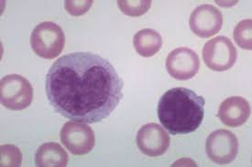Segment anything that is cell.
<instances>
[{"label":"cell","instance_id":"8","mask_svg":"<svg viewBox=\"0 0 252 167\" xmlns=\"http://www.w3.org/2000/svg\"><path fill=\"white\" fill-rule=\"evenodd\" d=\"M199 68L198 55L188 48H175L166 60L167 72L175 80L192 79L198 72Z\"/></svg>","mask_w":252,"mask_h":167},{"label":"cell","instance_id":"4","mask_svg":"<svg viewBox=\"0 0 252 167\" xmlns=\"http://www.w3.org/2000/svg\"><path fill=\"white\" fill-rule=\"evenodd\" d=\"M0 99L2 105L11 111L25 110L33 100V88L20 75H7L0 82Z\"/></svg>","mask_w":252,"mask_h":167},{"label":"cell","instance_id":"16","mask_svg":"<svg viewBox=\"0 0 252 167\" xmlns=\"http://www.w3.org/2000/svg\"><path fill=\"white\" fill-rule=\"evenodd\" d=\"M0 166L5 167H19L22 162L20 149L13 144H5L0 147Z\"/></svg>","mask_w":252,"mask_h":167},{"label":"cell","instance_id":"11","mask_svg":"<svg viewBox=\"0 0 252 167\" xmlns=\"http://www.w3.org/2000/svg\"><path fill=\"white\" fill-rule=\"evenodd\" d=\"M251 115L249 101L239 96H233L224 100L219 107L218 116L229 127H239L244 124Z\"/></svg>","mask_w":252,"mask_h":167},{"label":"cell","instance_id":"5","mask_svg":"<svg viewBox=\"0 0 252 167\" xmlns=\"http://www.w3.org/2000/svg\"><path fill=\"white\" fill-rule=\"evenodd\" d=\"M238 52L232 41L219 36L207 41L203 48V60L214 72H226L234 66Z\"/></svg>","mask_w":252,"mask_h":167},{"label":"cell","instance_id":"3","mask_svg":"<svg viewBox=\"0 0 252 167\" xmlns=\"http://www.w3.org/2000/svg\"><path fill=\"white\" fill-rule=\"evenodd\" d=\"M31 44L34 52L45 60H53L63 50L65 36L63 28L51 21L36 26L32 33Z\"/></svg>","mask_w":252,"mask_h":167},{"label":"cell","instance_id":"12","mask_svg":"<svg viewBox=\"0 0 252 167\" xmlns=\"http://www.w3.org/2000/svg\"><path fill=\"white\" fill-rule=\"evenodd\" d=\"M68 160L65 150L59 143L52 142L40 145L35 155V163L38 167H64Z\"/></svg>","mask_w":252,"mask_h":167},{"label":"cell","instance_id":"15","mask_svg":"<svg viewBox=\"0 0 252 167\" xmlns=\"http://www.w3.org/2000/svg\"><path fill=\"white\" fill-rule=\"evenodd\" d=\"M118 6L122 13L129 17H140L147 13L152 7L151 0H139V1H128L120 0L118 1Z\"/></svg>","mask_w":252,"mask_h":167},{"label":"cell","instance_id":"2","mask_svg":"<svg viewBox=\"0 0 252 167\" xmlns=\"http://www.w3.org/2000/svg\"><path fill=\"white\" fill-rule=\"evenodd\" d=\"M206 100L186 88L167 91L158 103V117L163 128L173 135L191 134L202 124Z\"/></svg>","mask_w":252,"mask_h":167},{"label":"cell","instance_id":"10","mask_svg":"<svg viewBox=\"0 0 252 167\" xmlns=\"http://www.w3.org/2000/svg\"><path fill=\"white\" fill-rule=\"evenodd\" d=\"M190 28L200 38H210L219 33L223 25V16L217 7L202 5L196 7L190 17Z\"/></svg>","mask_w":252,"mask_h":167},{"label":"cell","instance_id":"1","mask_svg":"<svg viewBox=\"0 0 252 167\" xmlns=\"http://www.w3.org/2000/svg\"><path fill=\"white\" fill-rule=\"evenodd\" d=\"M46 96L64 118L82 123L106 119L123 98V80L109 60L90 52L61 57L46 76Z\"/></svg>","mask_w":252,"mask_h":167},{"label":"cell","instance_id":"7","mask_svg":"<svg viewBox=\"0 0 252 167\" xmlns=\"http://www.w3.org/2000/svg\"><path fill=\"white\" fill-rule=\"evenodd\" d=\"M63 144L74 155H84L90 153L95 144L93 130L87 124L68 121L61 131Z\"/></svg>","mask_w":252,"mask_h":167},{"label":"cell","instance_id":"17","mask_svg":"<svg viewBox=\"0 0 252 167\" xmlns=\"http://www.w3.org/2000/svg\"><path fill=\"white\" fill-rule=\"evenodd\" d=\"M93 1L87 0V1H65L64 7L67 12L71 14L72 16H82L87 13V11L92 7Z\"/></svg>","mask_w":252,"mask_h":167},{"label":"cell","instance_id":"13","mask_svg":"<svg viewBox=\"0 0 252 167\" xmlns=\"http://www.w3.org/2000/svg\"><path fill=\"white\" fill-rule=\"evenodd\" d=\"M133 45L139 55L149 58L159 52L162 46V39L156 30L144 28L134 36Z\"/></svg>","mask_w":252,"mask_h":167},{"label":"cell","instance_id":"6","mask_svg":"<svg viewBox=\"0 0 252 167\" xmlns=\"http://www.w3.org/2000/svg\"><path fill=\"white\" fill-rule=\"evenodd\" d=\"M206 154L218 165H227L235 160L239 153V141L232 132L218 130L206 140Z\"/></svg>","mask_w":252,"mask_h":167},{"label":"cell","instance_id":"9","mask_svg":"<svg viewBox=\"0 0 252 167\" xmlns=\"http://www.w3.org/2000/svg\"><path fill=\"white\" fill-rule=\"evenodd\" d=\"M137 144L141 153L150 157H157L165 154L170 146V137L163 128L152 122L139 129Z\"/></svg>","mask_w":252,"mask_h":167},{"label":"cell","instance_id":"14","mask_svg":"<svg viewBox=\"0 0 252 167\" xmlns=\"http://www.w3.org/2000/svg\"><path fill=\"white\" fill-rule=\"evenodd\" d=\"M252 20L240 21L234 29V40L239 47L251 50L252 48Z\"/></svg>","mask_w":252,"mask_h":167}]
</instances>
